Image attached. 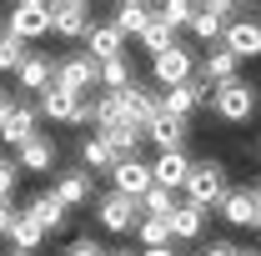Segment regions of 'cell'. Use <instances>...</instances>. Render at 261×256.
Returning <instances> with one entry per match:
<instances>
[{
  "label": "cell",
  "instance_id": "6da1fadb",
  "mask_svg": "<svg viewBox=\"0 0 261 256\" xmlns=\"http://www.w3.org/2000/svg\"><path fill=\"white\" fill-rule=\"evenodd\" d=\"M226 191H231L226 161H216V156L191 161V176H186V196H181V201H191V206H201V211H216V206L226 201Z\"/></svg>",
  "mask_w": 261,
  "mask_h": 256
},
{
  "label": "cell",
  "instance_id": "7a4b0ae2",
  "mask_svg": "<svg viewBox=\"0 0 261 256\" xmlns=\"http://www.w3.org/2000/svg\"><path fill=\"white\" fill-rule=\"evenodd\" d=\"M211 111H216V121H226V126H246L251 116L261 111V91L251 81H226V86H216L211 91Z\"/></svg>",
  "mask_w": 261,
  "mask_h": 256
},
{
  "label": "cell",
  "instance_id": "3957f363",
  "mask_svg": "<svg viewBox=\"0 0 261 256\" xmlns=\"http://www.w3.org/2000/svg\"><path fill=\"white\" fill-rule=\"evenodd\" d=\"M56 91H65V96H81L86 100V91H100V65L86 56V50H70V56H61L56 61V81H50Z\"/></svg>",
  "mask_w": 261,
  "mask_h": 256
},
{
  "label": "cell",
  "instance_id": "277c9868",
  "mask_svg": "<svg viewBox=\"0 0 261 256\" xmlns=\"http://www.w3.org/2000/svg\"><path fill=\"white\" fill-rule=\"evenodd\" d=\"M196 70H201V61H196L191 45H171V50H161V56H151V81H156V91H176V86H186Z\"/></svg>",
  "mask_w": 261,
  "mask_h": 256
},
{
  "label": "cell",
  "instance_id": "5b68a950",
  "mask_svg": "<svg viewBox=\"0 0 261 256\" xmlns=\"http://www.w3.org/2000/svg\"><path fill=\"white\" fill-rule=\"evenodd\" d=\"M96 221L111 231V236H130L141 226V201L136 196H121V191H100L96 196Z\"/></svg>",
  "mask_w": 261,
  "mask_h": 256
},
{
  "label": "cell",
  "instance_id": "8992f818",
  "mask_svg": "<svg viewBox=\"0 0 261 256\" xmlns=\"http://www.w3.org/2000/svg\"><path fill=\"white\" fill-rule=\"evenodd\" d=\"M35 111H40L45 121H61V126H91V100L65 96V91H56V86L35 96Z\"/></svg>",
  "mask_w": 261,
  "mask_h": 256
},
{
  "label": "cell",
  "instance_id": "52a82bcc",
  "mask_svg": "<svg viewBox=\"0 0 261 256\" xmlns=\"http://www.w3.org/2000/svg\"><path fill=\"white\" fill-rule=\"evenodd\" d=\"M5 31L20 35L25 45H31V40H40V35H50V5H45V0H20V5H10Z\"/></svg>",
  "mask_w": 261,
  "mask_h": 256
},
{
  "label": "cell",
  "instance_id": "ba28073f",
  "mask_svg": "<svg viewBox=\"0 0 261 256\" xmlns=\"http://www.w3.org/2000/svg\"><path fill=\"white\" fill-rule=\"evenodd\" d=\"M231 20H236V5L231 0H206V5H196V15H191V35L201 45H221Z\"/></svg>",
  "mask_w": 261,
  "mask_h": 256
},
{
  "label": "cell",
  "instance_id": "9c48e42d",
  "mask_svg": "<svg viewBox=\"0 0 261 256\" xmlns=\"http://www.w3.org/2000/svg\"><path fill=\"white\" fill-rule=\"evenodd\" d=\"M31 136H40V111H35V100H31V96H15V100H10V116L0 121V141L20 151Z\"/></svg>",
  "mask_w": 261,
  "mask_h": 256
},
{
  "label": "cell",
  "instance_id": "30bf717a",
  "mask_svg": "<svg viewBox=\"0 0 261 256\" xmlns=\"http://www.w3.org/2000/svg\"><path fill=\"white\" fill-rule=\"evenodd\" d=\"M96 20H91V5L86 0H56L50 5V35H61V40H86Z\"/></svg>",
  "mask_w": 261,
  "mask_h": 256
},
{
  "label": "cell",
  "instance_id": "8fae6325",
  "mask_svg": "<svg viewBox=\"0 0 261 256\" xmlns=\"http://www.w3.org/2000/svg\"><path fill=\"white\" fill-rule=\"evenodd\" d=\"M50 196L61 201L65 211H70V206H91V196H96V176H91L86 166H65V171H56Z\"/></svg>",
  "mask_w": 261,
  "mask_h": 256
},
{
  "label": "cell",
  "instance_id": "7c38bea8",
  "mask_svg": "<svg viewBox=\"0 0 261 256\" xmlns=\"http://www.w3.org/2000/svg\"><path fill=\"white\" fill-rule=\"evenodd\" d=\"M161 96H166V116H176V121H191L196 111H206V106H211V86H206L201 75H191L186 86L161 91Z\"/></svg>",
  "mask_w": 261,
  "mask_h": 256
},
{
  "label": "cell",
  "instance_id": "4fadbf2b",
  "mask_svg": "<svg viewBox=\"0 0 261 256\" xmlns=\"http://www.w3.org/2000/svg\"><path fill=\"white\" fill-rule=\"evenodd\" d=\"M221 45H226L236 61H256L261 56V15H236L221 35Z\"/></svg>",
  "mask_w": 261,
  "mask_h": 256
},
{
  "label": "cell",
  "instance_id": "5bb4252c",
  "mask_svg": "<svg viewBox=\"0 0 261 256\" xmlns=\"http://www.w3.org/2000/svg\"><path fill=\"white\" fill-rule=\"evenodd\" d=\"M151 186H156V176H151V166H146L141 156H126V161H116V166H111V191L136 196V201H141Z\"/></svg>",
  "mask_w": 261,
  "mask_h": 256
},
{
  "label": "cell",
  "instance_id": "9a60e30c",
  "mask_svg": "<svg viewBox=\"0 0 261 256\" xmlns=\"http://www.w3.org/2000/svg\"><path fill=\"white\" fill-rule=\"evenodd\" d=\"M50 81H56V56L50 50H31L25 65L15 70V91H25V96H40V91H50Z\"/></svg>",
  "mask_w": 261,
  "mask_h": 256
},
{
  "label": "cell",
  "instance_id": "2e32d148",
  "mask_svg": "<svg viewBox=\"0 0 261 256\" xmlns=\"http://www.w3.org/2000/svg\"><path fill=\"white\" fill-rule=\"evenodd\" d=\"M56 161H61V146H56V136H50V131L31 136V141L15 151V166H20V176H40V171H50Z\"/></svg>",
  "mask_w": 261,
  "mask_h": 256
},
{
  "label": "cell",
  "instance_id": "e0dca14e",
  "mask_svg": "<svg viewBox=\"0 0 261 256\" xmlns=\"http://www.w3.org/2000/svg\"><path fill=\"white\" fill-rule=\"evenodd\" d=\"M81 45H86V56H91V61H96V65L116 61V56H126V35L116 31L111 20H96V25L86 31V40H81Z\"/></svg>",
  "mask_w": 261,
  "mask_h": 256
},
{
  "label": "cell",
  "instance_id": "ac0fdd59",
  "mask_svg": "<svg viewBox=\"0 0 261 256\" xmlns=\"http://www.w3.org/2000/svg\"><path fill=\"white\" fill-rule=\"evenodd\" d=\"M216 211H221V221H226V226H256L261 201H256V191H251V186H231L226 201H221Z\"/></svg>",
  "mask_w": 261,
  "mask_h": 256
},
{
  "label": "cell",
  "instance_id": "d6986e66",
  "mask_svg": "<svg viewBox=\"0 0 261 256\" xmlns=\"http://www.w3.org/2000/svg\"><path fill=\"white\" fill-rule=\"evenodd\" d=\"M151 176H156V186H166V191H186V176H191V156L186 151H161V156L151 161Z\"/></svg>",
  "mask_w": 261,
  "mask_h": 256
},
{
  "label": "cell",
  "instance_id": "ffe728a7",
  "mask_svg": "<svg viewBox=\"0 0 261 256\" xmlns=\"http://www.w3.org/2000/svg\"><path fill=\"white\" fill-rule=\"evenodd\" d=\"M196 75H201V81L216 91V86H226V81H236V75H241V61L231 56L226 45H211V50L201 56V70H196Z\"/></svg>",
  "mask_w": 261,
  "mask_h": 256
},
{
  "label": "cell",
  "instance_id": "44dd1931",
  "mask_svg": "<svg viewBox=\"0 0 261 256\" xmlns=\"http://www.w3.org/2000/svg\"><path fill=\"white\" fill-rule=\"evenodd\" d=\"M96 136H100V141H106L121 161L136 156V151L146 146V126H141V121H130V116H126V121H116V126H106V131H96Z\"/></svg>",
  "mask_w": 261,
  "mask_h": 256
},
{
  "label": "cell",
  "instance_id": "7402d4cb",
  "mask_svg": "<svg viewBox=\"0 0 261 256\" xmlns=\"http://www.w3.org/2000/svg\"><path fill=\"white\" fill-rule=\"evenodd\" d=\"M186 136H191V121H176V116H161V121L146 126V141L156 146V156L161 151H186Z\"/></svg>",
  "mask_w": 261,
  "mask_h": 256
},
{
  "label": "cell",
  "instance_id": "603a6c76",
  "mask_svg": "<svg viewBox=\"0 0 261 256\" xmlns=\"http://www.w3.org/2000/svg\"><path fill=\"white\" fill-rule=\"evenodd\" d=\"M5 241H10V251H20V256H35V251H40V246H45V226L35 221L31 211H20V216H15V226H10V236H5Z\"/></svg>",
  "mask_w": 261,
  "mask_h": 256
},
{
  "label": "cell",
  "instance_id": "cb8c5ba5",
  "mask_svg": "<svg viewBox=\"0 0 261 256\" xmlns=\"http://www.w3.org/2000/svg\"><path fill=\"white\" fill-rule=\"evenodd\" d=\"M201 231H206V211L191 206V201H176V211H171V241H201Z\"/></svg>",
  "mask_w": 261,
  "mask_h": 256
},
{
  "label": "cell",
  "instance_id": "d4e9b609",
  "mask_svg": "<svg viewBox=\"0 0 261 256\" xmlns=\"http://www.w3.org/2000/svg\"><path fill=\"white\" fill-rule=\"evenodd\" d=\"M151 15H156V5H146V0H121L116 5V15H111V25L121 35H141L151 25Z\"/></svg>",
  "mask_w": 261,
  "mask_h": 256
},
{
  "label": "cell",
  "instance_id": "484cf974",
  "mask_svg": "<svg viewBox=\"0 0 261 256\" xmlns=\"http://www.w3.org/2000/svg\"><path fill=\"white\" fill-rule=\"evenodd\" d=\"M116 151H111V146H106V141H100L96 131H91V136H86V141H81V166H86V171H91V176H96V171H106V176H111V166H116Z\"/></svg>",
  "mask_w": 261,
  "mask_h": 256
},
{
  "label": "cell",
  "instance_id": "4316f807",
  "mask_svg": "<svg viewBox=\"0 0 261 256\" xmlns=\"http://www.w3.org/2000/svg\"><path fill=\"white\" fill-rule=\"evenodd\" d=\"M136 241H141V251H166V246H176V241H171V221H161V216H141Z\"/></svg>",
  "mask_w": 261,
  "mask_h": 256
},
{
  "label": "cell",
  "instance_id": "83f0119b",
  "mask_svg": "<svg viewBox=\"0 0 261 256\" xmlns=\"http://www.w3.org/2000/svg\"><path fill=\"white\" fill-rule=\"evenodd\" d=\"M25 211H31L35 221L45 226V236H50V231H61V226H65V206H61V201H56V196H50V191L31 196V206H25Z\"/></svg>",
  "mask_w": 261,
  "mask_h": 256
},
{
  "label": "cell",
  "instance_id": "f1b7e54d",
  "mask_svg": "<svg viewBox=\"0 0 261 256\" xmlns=\"http://www.w3.org/2000/svg\"><path fill=\"white\" fill-rule=\"evenodd\" d=\"M25 56H31V45H25L20 35H10L5 25H0V75H5V70L15 75V70L25 65Z\"/></svg>",
  "mask_w": 261,
  "mask_h": 256
},
{
  "label": "cell",
  "instance_id": "f546056e",
  "mask_svg": "<svg viewBox=\"0 0 261 256\" xmlns=\"http://www.w3.org/2000/svg\"><path fill=\"white\" fill-rule=\"evenodd\" d=\"M191 15H196V0H166V5H156V20L171 25V31H191Z\"/></svg>",
  "mask_w": 261,
  "mask_h": 256
},
{
  "label": "cell",
  "instance_id": "4dcf8cb0",
  "mask_svg": "<svg viewBox=\"0 0 261 256\" xmlns=\"http://www.w3.org/2000/svg\"><path fill=\"white\" fill-rule=\"evenodd\" d=\"M136 40H141V50H146V56H161V50H171V45H176V31H171V25H161V20L151 15V25L136 35Z\"/></svg>",
  "mask_w": 261,
  "mask_h": 256
},
{
  "label": "cell",
  "instance_id": "1f68e13d",
  "mask_svg": "<svg viewBox=\"0 0 261 256\" xmlns=\"http://www.w3.org/2000/svg\"><path fill=\"white\" fill-rule=\"evenodd\" d=\"M130 81H136V70H130L126 56H116V61H106L100 65V91H126Z\"/></svg>",
  "mask_w": 261,
  "mask_h": 256
},
{
  "label": "cell",
  "instance_id": "d6a6232c",
  "mask_svg": "<svg viewBox=\"0 0 261 256\" xmlns=\"http://www.w3.org/2000/svg\"><path fill=\"white\" fill-rule=\"evenodd\" d=\"M171 211H176V196L166 191V186H151V191L141 196V216H161V221H171Z\"/></svg>",
  "mask_w": 261,
  "mask_h": 256
},
{
  "label": "cell",
  "instance_id": "836d02e7",
  "mask_svg": "<svg viewBox=\"0 0 261 256\" xmlns=\"http://www.w3.org/2000/svg\"><path fill=\"white\" fill-rule=\"evenodd\" d=\"M15 186H20V166L15 156H0V201H15Z\"/></svg>",
  "mask_w": 261,
  "mask_h": 256
},
{
  "label": "cell",
  "instance_id": "e575fe53",
  "mask_svg": "<svg viewBox=\"0 0 261 256\" xmlns=\"http://www.w3.org/2000/svg\"><path fill=\"white\" fill-rule=\"evenodd\" d=\"M61 256H111V246H100L96 236H75V241H70Z\"/></svg>",
  "mask_w": 261,
  "mask_h": 256
},
{
  "label": "cell",
  "instance_id": "d590c367",
  "mask_svg": "<svg viewBox=\"0 0 261 256\" xmlns=\"http://www.w3.org/2000/svg\"><path fill=\"white\" fill-rule=\"evenodd\" d=\"M196 256H241V246H236V241H226V236H216V241H206Z\"/></svg>",
  "mask_w": 261,
  "mask_h": 256
},
{
  "label": "cell",
  "instance_id": "8d00e7d4",
  "mask_svg": "<svg viewBox=\"0 0 261 256\" xmlns=\"http://www.w3.org/2000/svg\"><path fill=\"white\" fill-rule=\"evenodd\" d=\"M15 216H20V206H15V201H0V236H10Z\"/></svg>",
  "mask_w": 261,
  "mask_h": 256
},
{
  "label": "cell",
  "instance_id": "74e56055",
  "mask_svg": "<svg viewBox=\"0 0 261 256\" xmlns=\"http://www.w3.org/2000/svg\"><path fill=\"white\" fill-rule=\"evenodd\" d=\"M10 100H15V96H10V91H5V86H0V121H5V116H10Z\"/></svg>",
  "mask_w": 261,
  "mask_h": 256
},
{
  "label": "cell",
  "instance_id": "f35d334b",
  "mask_svg": "<svg viewBox=\"0 0 261 256\" xmlns=\"http://www.w3.org/2000/svg\"><path fill=\"white\" fill-rule=\"evenodd\" d=\"M141 256H186V251H176V246H166V251H141Z\"/></svg>",
  "mask_w": 261,
  "mask_h": 256
},
{
  "label": "cell",
  "instance_id": "ab89813d",
  "mask_svg": "<svg viewBox=\"0 0 261 256\" xmlns=\"http://www.w3.org/2000/svg\"><path fill=\"white\" fill-rule=\"evenodd\" d=\"M111 256H141V251H111Z\"/></svg>",
  "mask_w": 261,
  "mask_h": 256
},
{
  "label": "cell",
  "instance_id": "60d3db41",
  "mask_svg": "<svg viewBox=\"0 0 261 256\" xmlns=\"http://www.w3.org/2000/svg\"><path fill=\"white\" fill-rule=\"evenodd\" d=\"M251 191H256V201H261V181H256V186H251Z\"/></svg>",
  "mask_w": 261,
  "mask_h": 256
},
{
  "label": "cell",
  "instance_id": "b9f144b4",
  "mask_svg": "<svg viewBox=\"0 0 261 256\" xmlns=\"http://www.w3.org/2000/svg\"><path fill=\"white\" fill-rule=\"evenodd\" d=\"M241 256H256V251H241Z\"/></svg>",
  "mask_w": 261,
  "mask_h": 256
},
{
  "label": "cell",
  "instance_id": "7bdbcfd3",
  "mask_svg": "<svg viewBox=\"0 0 261 256\" xmlns=\"http://www.w3.org/2000/svg\"><path fill=\"white\" fill-rule=\"evenodd\" d=\"M256 231H261V216H256Z\"/></svg>",
  "mask_w": 261,
  "mask_h": 256
},
{
  "label": "cell",
  "instance_id": "ee69618b",
  "mask_svg": "<svg viewBox=\"0 0 261 256\" xmlns=\"http://www.w3.org/2000/svg\"><path fill=\"white\" fill-rule=\"evenodd\" d=\"M10 256H20V251H10Z\"/></svg>",
  "mask_w": 261,
  "mask_h": 256
}]
</instances>
